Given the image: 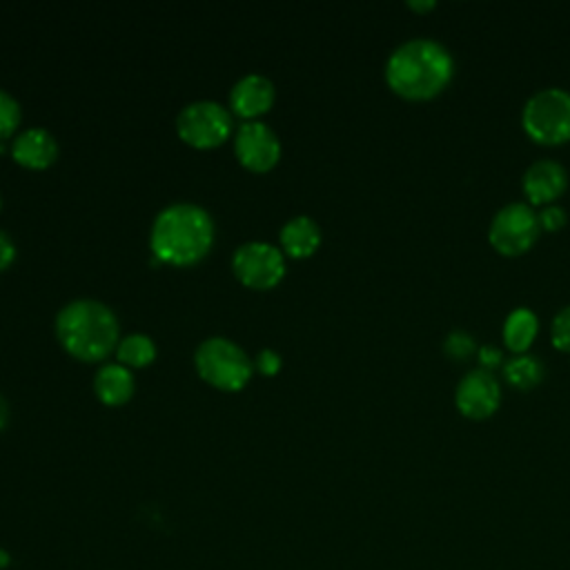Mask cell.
I'll list each match as a JSON object with an SVG mask.
<instances>
[{
	"label": "cell",
	"instance_id": "6da1fadb",
	"mask_svg": "<svg viewBox=\"0 0 570 570\" xmlns=\"http://www.w3.org/2000/svg\"><path fill=\"white\" fill-rule=\"evenodd\" d=\"M387 87L412 102L441 96L454 78V58L445 45L432 38L401 42L385 62Z\"/></svg>",
	"mask_w": 570,
	"mask_h": 570
},
{
	"label": "cell",
	"instance_id": "7a4b0ae2",
	"mask_svg": "<svg viewBox=\"0 0 570 570\" xmlns=\"http://www.w3.org/2000/svg\"><path fill=\"white\" fill-rule=\"evenodd\" d=\"M214 243V220L196 203H171L163 207L149 229L154 263H198Z\"/></svg>",
	"mask_w": 570,
	"mask_h": 570
},
{
	"label": "cell",
	"instance_id": "3957f363",
	"mask_svg": "<svg viewBox=\"0 0 570 570\" xmlns=\"http://www.w3.org/2000/svg\"><path fill=\"white\" fill-rule=\"evenodd\" d=\"M118 318L96 298H73L56 314V336L62 347L82 361H100L118 345Z\"/></svg>",
	"mask_w": 570,
	"mask_h": 570
},
{
	"label": "cell",
	"instance_id": "277c9868",
	"mask_svg": "<svg viewBox=\"0 0 570 570\" xmlns=\"http://www.w3.org/2000/svg\"><path fill=\"white\" fill-rule=\"evenodd\" d=\"M521 125L528 138L539 145L570 142V91L546 87L532 94L521 109Z\"/></svg>",
	"mask_w": 570,
	"mask_h": 570
},
{
	"label": "cell",
	"instance_id": "5b68a950",
	"mask_svg": "<svg viewBox=\"0 0 570 570\" xmlns=\"http://www.w3.org/2000/svg\"><path fill=\"white\" fill-rule=\"evenodd\" d=\"M194 365L200 379L218 390H240L254 374V361L247 352L225 336L205 338L196 347Z\"/></svg>",
	"mask_w": 570,
	"mask_h": 570
},
{
	"label": "cell",
	"instance_id": "8992f818",
	"mask_svg": "<svg viewBox=\"0 0 570 570\" xmlns=\"http://www.w3.org/2000/svg\"><path fill=\"white\" fill-rule=\"evenodd\" d=\"M539 234L541 227L537 212L528 203H508L494 212L488 240L497 254L514 258L530 252Z\"/></svg>",
	"mask_w": 570,
	"mask_h": 570
},
{
	"label": "cell",
	"instance_id": "52a82bcc",
	"mask_svg": "<svg viewBox=\"0 0 570 570\" xmlns=\"http://www.w3.org/2000/svg\"><path fill=\"white\" fill-rule=\"evenodd\" d=\"M232 114L216 100H194L176 116L178 136L200 149L220 145L232 134Z\"/></svg>",
	"mask_w": 570,
	"mask_h": 570
},
{
	"label": "cell",
	"instance_id": "ba28073f",
	"mask_svg": "<svg viewBox=\"0 0 570 570\" xmlns=\"http://www.w3.org/2000/svg\"><path fill=\"white\" fill-rule=\"evenodd\" d=\"M232 269L243 285L269 289L285 276V256L267 240H247L234 249Z\"/></svg>",
	"mask_w": 570,
	"mask_h": 570
},
{
	"label": "cell",
	"instance_id": "9c48e42d",
	"mask_svg": "<svg viewBox=\"0 0 570 570\" xmlns=\"http://www.w3.org/2000/svg\"><path fill=\"white\" fill-rule=\"evenodd\" d=\"M234 154L243 167L267 171L281 158V140L267 122L245 120L234 134Z\"/></svg>",
	"mask_w": 570,
	"mask_h": 570
},
{
	"label": "cell",
	"instance_id": "30bf717a",
	"mask_svg": "<svg viewBox=\"0 0 570 570\" xmlns=\"http://www.w3.org/2000/svg\"><path fill=\"white\" fill-rule=\"evenodd\" d=\"M454 405L459 414L472 421L492 416L501 405V385L492 372L481 367L470 370L454 390Z\"/></svg>",
	"mask_w": 570,
	"mask_h": 570
},
{
	"label": "cell",
	"instance_id": "8fae6325",
	"mask_svg": "<svg viewBox=\"0 0 570 570\" xmlns=\"http://www.w3.org/2000/svg\"><path fill=\"white\" fill-rule=\"evenodd\" d=\"M523 194L528 198V205H554V200L566 191L568 187V171L561 163L552 158L534 160L523 178H521Z\"/></svg>",
	"mask_w": 570,
	"mask_h": 570
},
{
	"label": "cell",
	"instance_id": "7c38bea8",
	"mask_svg": "<svg viewBox=\"0 0 570 570\" xmlns=\"http://www.w3.org/2000/svg\"><path fill=\"white\" fill-rule=\"evenodd\" d=\"M276 89L274 82L263 73H245L240 76L232 91H229V105L232 111L245 120H254L256 116L265 114L274 102Z\"/></svg>",
	"mask_w": 570,
	"mask_h": 570
},
{
	"label": "cell",
	"instance_id": "4fadbf2b",
	"mask_svg": "<svg viewBox=\"0 0 570 570\" xmlns=\"http://www.w3.org/2000/svg\"><path fill=\"white\" fill-rule=\"evenodd\" d=\"M11 158L29 169H45L58 158V140L45 127H27L11 142Z\"/></svg>",
	"mask_w": 570,
	"mask_h": 570
},
{
	"label": "cell",
	"instance_id": "5bb4252c",
	"mask_svg": "<svg viewBox=\"0 0 570 570\" xmlns=\"http://www.w3.org/2000/svg\"><path fill=\"white\" fill-rule=\"evenodd\" d=\"M281 245L294 258L312 256L321 245V227L314 218L298 214L281 227Z\"/></svg>",
	"mask_w": 570,
	"mask_h": 570
},
{
	"label": "cell",
	"instance_id": "9a60e30c",
	"mask_svg": "<svg viewBox=\"0 0 570 570\" xmlns=\"http://www.w3.org/2000/svg\"><path fill=\"white\" fill-rule=\"evenodd\" d=\"M96 396L107 405H122L134 394V376L122 363H105L94 376Z\"/></svg>",
	"mask_w": 570,
	"mask_h": 570
},
{
	"label": "cell",
	"instance_id": "2e32d148",
	"mask_svg": "<svg viewBox=\"0 0 570 570\" xmlns=\"http://www.w3.org/2000/svg\"><path fill=\"white\" fill-rule=\"evenodd\" d=\"M539 332V318L530 307L512 309L503 321V343L512 354H528Z\"/></svg>",
	"mask_w": 570,
	"mask_h": 570
},
{
	"label": "cell",
	"instance_id": "e0dca14e",
	"mask_svg": "<svg viewBox=\"0 0 570 570\" xmlns=\"http://www.w3.org/2000/svg\"><path fill=\"white\" fill-rule=\"evenodd\" d=\"M503 379L512 387L528 392L543 381V365L532 354H514L503 363Z\"/></svg>",
	"mask_w": 570,
	"mask_h": 570
},
{
	"label": "cell",
	"instance_id": "ac0fdd59",
	"mask_svg": "<svg viewBox=\"0 0 570 570\" xmlns=\"http://www.w3.org/2000/svg\"><path fill=\"white\" fill-rule=\"evenodd\" d=\"M116 356L125 367H145L156 358V345L147 334L134 332L118 341Z\"/></svg>",
	"mask_w": 570,
	"mask_h": 570
},
{
	"label": "cell",
	"instance_id": "d6986e66",
	"mask_svg": "<svg viewBox=\"0 0 570 570\" xmlns=\"http://www.w3.org/2000/svg\"><path fill=\"white\" fill-rule=\"evenodd\" d=\"M20 116L22 114L18 100L0 87V140L16 131V127L20 125Z\"/></svg>",
	"mask_w": 570,
	"mask_h": 570
},
{
	"label": "cell",
	"instance_id": "ffe728a7",
	"mask_svg": "<svg viewBox=\"0 0 570 570\" xmlns=\"http://www.w3.org/2000/svg\"><path fill=\"white\" fill-rule=\"evenodd\" d=\"M550 338H552V345H554L559 352L570 354V305L561 307V309L557 312V316L552 318Z\"/></svg>",
	"mask_w": 570,
	"mask_h": 570
},
{
	"label": "cell",
	"instance_id": "44dd1931",
	"mask_svg": "<svg viewBox=\"0 0 570 570\" xmlns=\"http://www.w3.org/2000/svg\"><path fill=\"white\" fill-rule=\"evenodd\" d=\"M443 350H445V354L450 356V358H468L474 350H476V345H474V338L468 334V332H463V330H454V332H450L448 336H445V341H443Z\"/></svg>",
	"mask_w": 570,
	"mask_h": 570
},
{
	"label": "cell",
	"instance_id": "7402d4cb",
	"mask_svg": "<svg viewBox=\"0 0 570 570\" xmlns=\"http://www.w3.org/2000/svg\"><path fill=\"white\" fill-rule=\"evenodd\" d=\"M537 218H539L541 232H559V229H563L566 223H568L566 209H563L561 205H548V207H543V209L537 214Z\"/></svg>",
	"mask_w": 570,
	"mask_h": 570
},
{
	"label": "cell",
	"instance_id": "603a6c76",
	"mask_svg": "<svg viewBox=\"0 0 570 570\" xmlns=\"http://www.w3.org/2000/svg\"><path fill=\"white\" fill-rule=\"evenodd\" d=\"M281 354L276 352V350H272V347H263L258 354H256V361H254V367L261 372V374H265V376H272V374H276L278 370H281Z\"/></svg>",
	"mask_w": 570,
	"mask_h": 570
},
{
	"label": "cell",
	"instance_id": "cb8c5ba5",
	"mask_svg": "<svg viewBox=\"0 0 570 570\" xmlns=\"http://www.w3.org/2000/svg\"><path fill=\"white\" fill-rule=\"evenodd\" d=\"M479 363H481V370L492 372L494 367L501 365V350L494 347V345H481V350H479Z\"/></svg>",
	"mask_w": 570,
	"mask_h": 570
},
{
	"label": "cell",
	"instance_id": "d4e9b609",
	"mask_svg": "<svg viewBox=\"0 0 570 570\" xmlns=\"http://www.w3.org/2000/svg\"><path fill=\"white\" fill-rule=\"evenodd\" d=\"M16 258V245L7 232L0 229V272L7 269Z\"/></svg>",
	"mask_w": 570,
	"mask_h": 570
},
{
	"label": "cell",
	"instance_id": "484cf974",
	"mask_svg": "<svg viewBox=\"0 0 570 570\" xmlns=\"http://www.w3.org/2000/svg\"><path fill=\"white\" fill-rule=\"evenodd\" d=\"M436 7L434 0H407V9L416 11V13H428Z\"/></svg>",
	"mask_w": 570,
	"mask_h": 570
},
{
	"label": "cell",
	"instance_id": "4316f807",
	"mask_svg": "<svg viewBox=\"0 0 570 570\" xmlns=\"http://www.w3.org/2000/svg\"><path fill=\"white\" fill-rule=\"evenodd\" d=\"M7 419H9V405H7V401H4V396L0 394V430L4 428V423H7Z\"/></svg>",
	"mask_w": 570,
	"mask_h": 570
},
{
	"label": "cell",
	"instance_id": "83f0119b",
	"mask_svg": "<svg viewBox=\"0 0 570 570\" xmlns=\"http://www.w3.org/2000/svg\"><path fill=\"white\" fill-rule=\"evenodd\" d=\"M9 563H11V554L4 548H0V568H7Z\"/></svg>",
	"mask_w": 570,
	"mask_h": 570
},
{
	"label": "cell",
	"instance_id": "f1b7e54d",
	"mask_svg": "<svg viewBox=\"0 0 570 570\" xmlns=\"http://www.w3.org/2000/svg\"><path fill=\"white\" fill-rule=\"evenodd\" d=\"M0 207H2V196H0Z\"/></svg>",
	"mask_w": 570,
	"mask_h": 570
}]
</instances>
